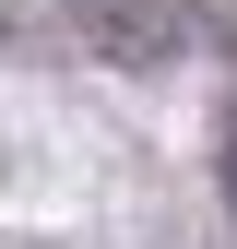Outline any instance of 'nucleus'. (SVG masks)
Segmentation results:
<instances>
[{
	"label": "nucleus",
	"mask_w": 237,
	"mask_h": 249,
	"mask_svg": "<svg viewBox=\"0 0 237 249\" xmlns=\"http://www.w3.org/2000/svg\"><path fill=\"white\" fill-rule=\"evenodd\" d=\"M178 24H190L178 0H83V36H95L107 59H166Z\"/></svg>",
	"instance_id": "obj_1"
},
{
	"label": "nucleus",
	"mask_w": 237,
	"mask_h": 249,
	"mask_svg": "<svg viewBox=\"0 0 237 249\" xmlns=\"http://www.w3.org/2000/svg\"><path fill=\"white\" fill-rule=\"evenodd\" d=\"M225 213H237V107H225Z\"/></svg>",
	"instance_id": "obj_2"
}]
</instances>
